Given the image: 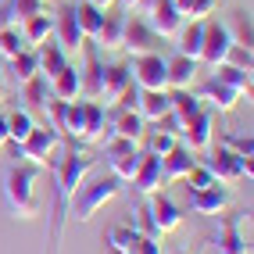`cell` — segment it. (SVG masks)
<instances>
[{"mask_svg": "<svg viewBox=\"0 0 254 254\" xmlns=\"http://www.w3.org/2000/svg\"><path fill=\"white\" fill-rule=\"evenodd\" d=\"M211 126H215V115L211 111H197L190 122L183 126V136H186V143H190V150H204L211 147Z\"/></svg>", "mask_w": 254, "mask_h": 254, "instance_id": "8fae6325", "label": "cell"}, {"mask_svg": "<svg viewBox=\"0 0 254 254\" xmlns=\"http://www.w3.org/2000/svg\"><path fill=\"white\" fill-rule=\"evenodd\" d=\"M186 179H190V186H186V190H204V186H215V183H218L208 168H197V165L186 172Z\"/></svg>", "mask_w": 254, "mask_h": 254, "instance_id": "b9f144b4", "label": "cell"}, {"mask_svg": "<svg viewBox=\"0 0 254 254\" xmlns=\"http://www.w3.org/2000/svg\"><path fill=\"white\" fill-rule=\"evenodd\" d=\"M36 168L32 165H7L4 168V204L11 218H36L40 200H36Z\"/></svg>", "mask_w": 254, "mask_h": 254, "instance_id": "7a4b0ae2", "label": "cell"}, {"mask_svg": "<svg viewBox=\"0 0 254 254\" xmlns=\"http://www.w3.org/2000/svg\"><path fill=\"white\" fill-rule=\"evenodd\" d=\"M136 111L143 115V118H165L168 111H172V100H168V93L165 90H147V93H140V104H136Z\"/></svg>", "mask_w": 254, "mask_h": 254, "instance_id": "603a6c76", "label": "cell"}, {"mask_svg": "<svg viewBox=\"0 0 254 254\" xmlns=\"http://www.w3.org/2000/svg\"><path fill=\"white\" fill-rule=\"evenodd\" d=\"M11 11L14 18H32V14H43V0H11Z\"/></svg>", "mask_w": 254, "mask_h": 254, "instance_id": "60d3db41", "label": "cell"}, {"mask_svg": "<svg viewBox=\"0 0 254 254\" xmlns=\"http://www.w3.org/2000/svg\"><path fill=\"white\" fill-rule=\"evenodd\" d=\"M118 190H122V179H118V176H97L90 183H79V190H75V197H72L68 208L75 211L79 222H90V218L104 208L108 200L118 197Z\"/></svg>", "mask_w": 254, "mask_h": 254, "instance_id": "3957f363", "label": "cell"}, {"mask_svg": "<svg viewBox=\"0 0 254 254\" xmlns=\"http://www.w3.org/2000/svg\"><path fill=\"white\" fill-rule=\"evenodd\" d=\"M25 86V97H29V104L32 108H47L50 100H47V79L43 75H32L29 82H22Z\"/></svg>", "mask_w": 254, "mask_h": 254, "instance_id": "8d00e7d4", "label": "cell"}, {"mask_svg": "<svg viewBox=\"0 0 254 254\" xmlns=\"http://www.w3.org/2000/svg\"><path fill=\"white\" fill-rule=\"evenodd\" d=\"M122 43H126V50H129L132 58H136V54H150V50H154V43H158V32L150 29L147 22H140V18H126Z\"/></svg>", "mask_w": 254, "mask_h": 254, "instance_id": "9c48e42d", "label": "cell"}, {"mask_svg": "<svg viewBox=\"0 0 254 254\" xmlns=\"http://www.w3.org/2000/svg\"><path fill=\"white\" fill-rule=\"evenodd\" d=\"M122 4H126V7H136V0H122Z\"/></svg>", "mask_w": 254, "mask_h": 254, "instance_id": "c3c4849f", "label": "cell"}, {"mask_svg": "<svg viewBox=\"0 0 254 254\" xmlns=\"http://www.w3.org/2000/svg\"><path fill=\"white\" fill-rule=\"evenodd\" d=\"M179 254H190V251H179Z\"/></svg>", "mask_w": 254, "mask_h": 254, "instance_id": "f907efd6", "label": "cell"}, {"mask_svg": "<svg viewBox=\"0 0 254 254\" xmlns=\"http://www.w3.org/2000/svg\"><path fill=\"white\" fill-rule=\"evenodd\" d=\"M79 75H82V72L75 68V64H64V68L50 79L54 97H58V100H75V97H79Z\"/></svg>", "mask_w": 254, "mask_h": 254, "instance_id": "44dd1931", "label": "cell"}, {"mask_svg": "<svg viewBox=\"0 0 254 254\" xmlns=\"http://www.w3.org/2000/svg\"><path fill=\"white\" fill-rule=\"evenodd\" d=\"M176 36H179V54H186V58L200 61V47H204V22L193 18L186 29H179Z\"/></svg>", "mask_w": 254, "mask_h": 254, "instance_id": "ffe728a7", "label": "cell"}, {"mask_svg": "<svg viewBox=\"0 0 254 254\" xmlns=\"http://www.w3.org/2000/svg\"><path fill=\"white\" fill-rule=\"evenodd\" d=\"M154 4H158V0H136V7H143V11H150Z\"/></svg>", "mask_w": 254, "mask_h": 254, "instance_id": "bcb514c9", "label": "cell"}, {"mask_svg": "<svg viewBox=\"0 0 254 254\" xmlns=\"http://www.w3.org/2000/svg\"><path fill=\"white\" fill-rule=\"evenodd\" d=\"M108 158V165H111V176H118V179H132V172H136V165H140V150L132 147V150H118V154H104Z\"/></svg>", "mask_w": 254, "mask_h": 254, "instance_id": "f1b7e54d", "label": "cell"}, {"mask_svg": "<svg viewBox=\"0 0 254 254\" xmlns=\"http://www.w3.org/2000/svg\"><path fill=\"white\" fill-rule=\"evenodd\" d=\"M147 204H150V218H154L158 233H168V229H176V226L183 222V211H179L165 193H154V197L147 200Z\"/></svg>", "mask_w": 254, "mask_h": 254, "instance_id": "5bb4252c", "label": "cell"}, {"mask_svg": "<svg viewBox=\"0 0 254 254\" xmlns=\"http://www.w3.org/2000/svg\"><path fill=\"white\" fill-rule=\"evenodd\" d=\"M25 50V40L18 36L14 29H0V54L4 58H14V54H22Z\"/></svg>", "mask_w": 254, "mask_h": 254, "instance_id": "74e56055", "label": "cell"}, {"mask_svg": "<svg viewBox=\"0 0 254 254\" xmlns=\"http://www.w3.org/2000/svg\"><path fill=\"white\" fill-rule=\"evenodd\" d=\"M197 75V61L193 58H186V54H176L172 61H168V86H176V90H186L193 82Z\"/></svg>", "mask_w": 254, "mask_h": 254, "instance_id": "7402d4cb", "label": "cell"}, {"mask_svg": "<svg viewBox=\"0 0 254 254\" xmlns=\"http://www.w3.org/2000/svg\"><path fill=\"white\" fill-rule=\"evenodd\" d=\"M75 14H79V25H82V36H100V25H104V7H97V4H82L75 7Z\"/></svg>", "mask_w": 254, "mask_h": 254, "instance_id": "d6a6232c", "label": "cell"}, {"mask_svg": "<svg viewBox=\"0 0 254 254\" xmlns=\"http://www.w3.org/2000/svg\"><path fill=\"white\" fill-rule=\"evenodd\" d=\"M197 161H193V150L190 147H172L168 154L161 158V179H183Z\"/></svg>", "mask_w": 254, "mask_h": 254, "instance_id": "e0dca14e", "label": "cell"}, {"mask_svg": "<svg viewBox=\"0 0 254 254\" xmlns=\"http://www.w3.org/2000/svg\"><path fill=\"white\" fill-rule=\"evenodd\" d=\"M122 32H126V14H104V25H100V43L104 47H118L122 43Z\"/></svg>", "mask_w": 254, "mask_h": 254, "instance_id": "836d02e7", "label": "cell"}, {"mask_svg": "<svg viewBox=\"0 0 254 254\" xmlns=\"http://www.w3.org/2000/svg\"><path fill=\"white\" fill-rule=\"evenodd\" d=\"M108 244H111L118 254H161L158 236H147V233L129 229V226H115V229L108 233Z\"/></svg>", "mask_w": 254, "mask_h": 254, "instance_id": "8992f818", "label": "cell"}, {"mask_svg": "<svg viewBox=\"0 0 254 254\" xmlns=\"http://www.w3.org/2000/svg\"><path fill=\"white\" fill-rule=\"evenodd\" d=\"M100 90H104V64H100V61L90 54V61H86V75H79V93L100 97Z\"/></svg>", "mask_w": 254, "mask_h": 254, "instance_id": "4dcf8cb0", "label": "cell"}, {"mask_svg": "<svg viewBox=\"0 0 254 254\" xmlns=\"http://www.w3.org/2000/svg\"><path fill=\"white\" fill-rule=\"evenodd\" d=\"M7 118V140H11V147H14V154H18V147L25 143V136L32 132V115L29 111H11V115H4Z\"/></svg>", "mask_w": 254, "mask_h": 254, "instance_id": "4316f807", "label": "cell"}, {"mask_svg": "<svg viewBox=\"0 0 254 254\" xmlns=\"http://www.w3.org/2000/svg\"><path fill=\"white\" fill-rule=\"evenodd\" d=\"M218 254H247V240L240 236V215H226L222 236H218Z\"/></svg>", "mask_w": 254, "mask_h": 254, "instance_id": "d6986e66", "label": "cell"}, {"mask_svg": "<svg viewBox=\"0 0 254 254\" xmlns=\"http://www.w3.org/2000/svg\"><path fill=\"white\" fill-rule=\"evenodd\" d=\"M186 193H190V208L200 211V215H211V211H218V208L229 204V193L218 183L215 186H204V190H186Z\"/></svg>", "mask_w": 254, "mask_h": 254, "instance_id": "2e32d148", "label": "cell"}, {"mask_svg": "<svg viewBox=\"0 0 254 254\" xmlns=\"http://www.w3.org/2000/svg\"><path fill=\"white\" fill-rule=\"evenodd\" d=\"M64 64H68V61H64V47H61V43H47V47L40 50V75H43L47 82L54 79Z\"/></svg>", "mask_w": 254, "mask_h": 254, "instance_id": "83f0119b", "label": "cell"}, {"mask_svg": "<svg viewBox=\"0 0 254 254\" xmlns=\"http://www.w3.org/2000/svg\"><path fill=\"white\" fill-rule=\"evenodd\" d=\"M50 32H54V22L47 18V14H32V18H25V43H43Z\"/></svg>", "mask_w": 254, "mask_h": 254, "instance_id": "e575fe53", "label": "cell"}, {"mask_svg": "<svg viewBox=\"0 0 254 254\" xmlns=\"http://www.w3.org/2000/svg\"><path fill=\"white\" fill-rule=\"evenodd\" d=\"M54 29H58V43H61L64 50H79V47H82V40H86V36H82V25H79V14H75V7H72V4L58 11Z\"/></svg>", "mask_w": 254, "mask_h": 254, "instance_id": "7c38bea8", "label": "cell"}, {"mask_svg": "<svg viewBox=\"0 0 254 254\" xmlns=\"http://www.w3.org/2000/svg\"><path fill=\"white\" fill-rule=\"evenodd\" d=\"M11 22H14V11H11V0H7V4H0V29H11Z\"/></svg>", "mask_w": 254, "mask_h": 254, "instance_id": "ee69618b", "label": "cell"}, {"mask_svg": "<svg viewBox=\"0 0 254 254\" xmlns=\"http://www.w3.org/2000/svg\"><path fill=\"white\" fill-rule=\"evenodd\" d=\"M233 54V29L229 22H204V47H200V61H208L211 68L215 64L229 61Z\"/></svg>", "mask_w": 254, "mask_h": 254, "instance_id": "277c9868", "label": "cell"}, {"mask_svg": "<svg viewBox=\"0 0 254 254\" xmlns=\"http://www.w3.org/2000/svg\"><path fill=\"white\" fill-rule=\"evenodd\" d=\"M150 29L161 32V36H176L183 29V14L176 7V0H158V4L150 7Z\"/></svg>", "mask_w": 254, "mask_h": 254, "instance_id": "4fadbf2b", "label": "cell"}, {"mask_svg": "<svg viewBox=\"0 0 254 254\" xmlns=\"http://www.w3.org/2000/svg\"><path fill=\"white\" fill-rule=\"evenodd\" d=\"M54 161V211H50V254L61 251V236H64V218H68V204L79 190V183L86 179V172L97 165L86 150H79L75 143L68 147L64 158H47Z\"/></svg>", "mask_w": 254, "mask_h": 254, "instance_id": "6da1fadb", "label": "cell"}, {"mask_svg": "<svg viewBox=\"0 0 254 254\" xmlns=\"http://www.w3.org/2000/svg\"><path fill=\"white\" fill-rule=\"evenodd\" d=\"M82 108H86V118H82V136H86V140H97L100 132H104L108 108L97 104V100H82Z\"/></svg>", "mask_w": 254, "mask_h": 254, "instance_id": "d4e9b609", "label": "cell"}, {"mask_svg": "<svg viewBox=\"0 0 254 254\" xmlns=\"http://www.w3.org/2000/svg\"><path fill=\"white\" fill-rule=\"evenodd\" d=\"M226 147L233 150V154L247 158V161H251V154H254V140H251V136H226Z\"/></svg>", "mask_w": 254, "mask_h": 254, "instance_id": "7bdbcfd3", "label": "cell"}, {"mask_svg": "<svg viewBox=\"0 0 254 254\" xmlns=\"http://www.w3.org/2000/svg\"><path fill=\"white\" fill-rule=\"evenodd\" d=\"M132 72H136L140 90H165L168 86V61L161 54H154V50L132 58Z\"/></svg>", "mask_w": 254, "mask_h": 254, "instance_id": "5b68a950", "label": "cell"}, {"mask_svg": "<svg viewBox=\"0 0 254 254\" xmlns=\"http://www.w3.org/2000/svg\"><path fill=\"white\" fill-rule=\"evenodd\" d=\"M204 168H208L215 179H222V183H233V179H240V176H247V179H251V161H247V158H240V154H233L229 147L211 150V154L204 158Z\"/></svg>", "mask_w": 254, "mask_h": 254, "instance_id": "52a82bcc", "label": "cell"}, {"mask_svg": "<svg viewBox=\"0 0 254 254\" xmlns=\"http://www.w3.org/2000/svg\"><path fill=\"white\" fill-rule=\"evenodd\" d=\"M129 183H132L136 193H158V186H161V158L158 154H143Z\"/></svg>", "mask_w": 254, "mask_h": 254, "instance_id": "30bf717a", "label": "cell"}, {"mask_svg": "<svg viewBox=\"0 0 254 254\" xmlns=\"http://www.w3.org/2000/svg\"><path fill=\"white\" fill-rule=\"evenodd\" d=\"M168 100H172V115L179 118L183 126L200 111V97H193L190 90H176V93H168Z\"/></svg>", "mask_w": 254, "mask_h": 254, "instance_id": "1f68e13d", "label": "cell"}, {"mask_svg": "<svg viewBox=\"0 0 254 254\" xmlns=\"http://www.w3.org/2000/svg\"><path fill=\"white\" fill-rule=\"evenodd\" d=\"M200 97H208L218 111H233V108H236V100H240V93L229 90V86H222L218 79H208L204 86H200Z\"/></svg>", "mask_w": 254, "mask_h": 254, "instance_id": "cb8c5ba5", "label": "cell"}, {"mask_svg": "<svg viewBox=\"0 0 254 254\" xmlns=\"http://www.w3.org/2000/svg\"><path fill=\"white\" fill-rule=\"evenodd\" d=\"M179 14H190V18H204V14H211L215 0H176Z\"/></svg>", "mask_w": 254, "mask_h": 254, "instance_id": "f35d334b", "label": "cell"}, {"mask_svg": "<svg viewBox=\"0 0 254 254\" xmlns=\"http://www.w3.org/2000/svg\"><path fill=\"white\" fill-rule=\"evenodd\" d=\"M61 143V132L54 126H32V132L25 136V143L18 147L22 158H32L36 165H47V158L54 154V147Z\"/></svg>", "mask_w": 254, "mask_h": 254, "instance_id": "ba28073f", "label": "cell"}, {"mask_svg": "<svg viewBox=\"0 0 254 254\" xmlns=\"http://www.w3.org/2000/svg\"><path fill=\"white\" fill-rule=\"evenodd\" d=\"M0 143H7V118L0 115Z\"/></svg>", "mask_w": 254, "mask_h": 254, "instance_id": "f6af8a7d", "label": "cell"}, {"mask_svg": "<svg viewBox=\"0 0 254 254\" xmlns=\"http://www.w3.org/2000/svg\"><path fill=\"white\" fill-rule=\"evenodd\" d=\"M0 93H4V72H0Z\"/></svg>", "mask_w": 254, "mask_h": 254, "instance_id": "681fc988", "label": "cell"}, {"mask_svg": "<svg viewBox=\"0 0 254 254\" xmlns=\"http://www.w3.org/2000/svg\"><path fill=\"white\" fill-rule=\"evenodd\" d=\"M86 4H97V7H108V4H115V0H86Z\"/></svg>", "mask_w": 254, "mask_h": 254, "instance_id": "7dc6e473", "label": "cell"}, {"mask_svg": "<svg viewBox=\"0 0 254 254\" xmlns=\"http://www.w3.org/2000/svg\"><path fill=\"white\" fill-rule=\"evenodd\" d=\"M129 82H132V68H129V64H108V68H104V90H100L104 108L122 97V90L129 86Z\"/></svg>", "mask_w": 254, "mask_h": 254, "instance_id": "9a60e30c", "label": "cell"}, {"mask_svg": "<svg viewBox=\"0 0 254 254\" xmlns=\"http://www.w3.org/2000/svg\"><path fill=\"white\" fill-rule=\"evenodd\" d=\"M147 147H150L147 154H158V158H165L168 150L176 147V136H172V132H165V129H161V132H150V140H147Z\"/></svg>", "mask_w": 254, "mask_h": 254, "instance_id": "ab89813d", "label": "cell"}, {"mask_svg": "<svg viewBox=\"0 0 254 254\" xmlns=\"http://www.w3.org/2000/svg\"><path fill=\"white\" fill-rule=\"evenodd\" d=\"M11 75H14V82H29L32 75H40V54L36 50H22V54H14L11 58Z\"/></svg>", "mask_w": 254, "mask_h": 254, "instance_id": "484cf974", "label": "cell"}, {"mask_svg": "<svg viewBox=\"0 0 254 254\" xmlns=\"http://www.w3.org/2000/svg\"><path fill=\"white\" fill-rule=\"evenodd\" d=\"M115 136L136 143L143 136V115L140 111H118V118H115Z\"/></svg>", "mask_w": 254, "mask_h": 254, "instance_id": "f546056e", "label": "cell"}, {"mask_svg": "<svg viewBox=\"0 0 254 254\" xmlns=\"http://www.w3.org/2000/svg\"><path fill=\"white\" fill-rule=\"evenodd\" d=\"M215 79L222 82V86H229V90H236V93H251V68H244V64H229V61H222V64H215Z\"/></svg>", "mask_w": 254, "mask_h": 254, "instance_id": "ac0fdd59", "label": "cell"}, {"mask_svg": "<svg viewBox=\"0 0 254 254\" xmlns=\"http://www.w3.org/2000/svg\"><path fill=\"white\" fill-rule=\"evenodd\" d=\"M82 118H86V108H82V100L75 104V100H68L61 111V129H68L72 136H82Z\"/></svg>", "mask_w": 254, "mask_h": 254, "instance_id": "d590c367", "label": "cell"}]
</instances>
